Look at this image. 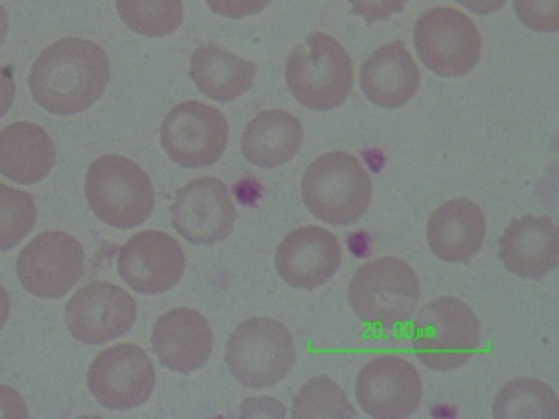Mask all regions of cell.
<instances>
[{
    "instance_id": "cell-12",
    "label": "cell",
    "mask_w": 559,
    "mask_h": 419,
    "mask_svg": "<svg viewBox=\"0 0 559 419\" xmlns=\"http://www.w3.org/2000/svg\"><path fill=\"white\" fill-rule=\"evenodd\" d=\"M355 397L371 418H409L421 404L424 381L407 358L383 355L371 358L360 369L355 381Z\"/></svg>"
},
{
    "instance_id": "cell-29",
    "label": "cell",
    "mask_w": 559,
    "mask_h": 419,
    "mask_svg": "<svg viewBox=\"0 0 559 419\" xmlns=\"http://www.w3.org/2000/svg\"><path fill=\"white\" fill-rule=\"evenodd\" d=\"M409 0H348L352 14L366 20L367 25L386 22L395 14H401Z\"/></svg>"
},
{
    "instance_id": "cell-31",
    "label": "cell",
    "mask_w": 559,
    "mask_h": 419,
    "mask_svg": "<svg viewBox=\"0 0 559 419\" xmlns=\"http://www.w3.org/2000/svg\"><path fill=\"white\" fill-rule=\"evenodd\" d=\"M243 418H284L285 409L278 400L270 397L247 398L241 404Z\"/></svg>"
},
{
    "instance_id": "cell-3",
    "label": "cell",
    "mask_w": 559,
    "mask_h": 419,
    "mask_svg": "<svg viewBox=\"0 0 559 419\" xmlns=\"http://www.w3.org/2000/svg\"><path fill=\"white\" fill-rule=\"evenodd\" d=\"M301 194L306 208L319 220L352 226L371 205L372 180L357 157L332 151L306 168Z\"/></svg>"
},
{
    "instance_id": "cell-10",
    "label": "cell",
    "mask_w": 559,
    "mask_h": 419,
    "mask_svg": "<svg viewBox=\"0 0 559 419\" xmlns=\"http://www.w3.org/2000/svg\"><path fill=\"white\" fill-rule=\"evenodd\" d=\"M156 386V371L144 348L121 343L96 355L87 369V388L100 406L130 410L144 406Z\"/></svg>"
},
{
    "instance_id": "cell-11",
    "label": "cell",
    "mask_w": 559,
    "mask_h": 419,
    "mask_svg": "<svg viewBox=\"0 0 559 419\" xmlns=\"http://www.w3.org/2000/svg\"><path fill=\"white\" fill-rule=\"evenodd\" d=\"M16 273L32 296L60 299L83 278V244L63 231L40 232L17 255Z\"/></svg>"
},
{
    "instance_id": "cell-34",
    "label": "cell",
    "mask_w": 559,
    "mask_h": 419,
    "mask_svg": "<svg viewBox=\"0 0 559 419\" xmlns=\"http://www.w3.org/2000/svg\"><path fill=\"white\" fill-rule=\"evenodd\" d=\"M463 8H467L472 13L480 14V16H488V14L497 13L506 5L507 0H454Z\"/></svg>"
},
{
    "instance_id": "cell-26",
    "label": "cell",
    "mask_w": 559,
    "mask_h": 419,
    "mask_svg": "<svg viewBox=\"0 0 559 419\" xmlns=\"http://www.w3.org/2000/svg\"><path fill=\"white\" fill-rule=\"evenodd\" d=\"M293 418L349 419L357 418V410L349 404L345 390L323 374L311 378L294 397Z\"/></svg>"
},
{
    "instance_id": "cell-30",
    "label": "cell",
    "mask_w": 559,
    "mask_h": 419,
    "mask_svg": "<svg viewBox=\"0 0 559 419\" xmlns=\"http://www.w3.org/2000/svg\"><path fill=\"white\" fill-rule=\"evenodd\" d=\"M205 2L214 14L231 17V20L255 16L271 4V0H205Z\"/></svg>"
},
{
    "instance_id": "cell-2",
    "label": "cell",
    "mask_w": 559,
    "mask_h": 419,
    "mask_svg": "<svg viewBox=\"0 0 559 419\" xmlns=\"http://www.w3.org/2000/svg\"><path fill=\"white\" fill-rule=\"evenodd\" d=\"M285 83L302 107L329 112L345 104L354 87V65L340 40L313 32L287 58Z\"/></svg>"
},
{
    "instance_id": "cell-33",
    "label": "cell",
    "mask_w": 559,
    "mask_h": 419,
    "mask_svg": "<svg viewBox=\"0 0 559 419\" xmlns=\"http://www.w3.org/2000/svg\"><path fill=\"white\" fill-rule=\"evenodd\" d=\"M14 96H16V86H14L13 70L11 67L0 65V119L13 105Z\"/></svg>"
},
{
    "instance_id": "cell-23",
    "label": "cell",
    "mask_w": 559,
    "mask_h": 419,
    "mask_svg": "<svg viewBox=\"0 0 559 419\" xmlns=\"http://www.w3.org/2000/svg\"><path fill=\"white\" fill-rule=\"evenodd\" d=\"M258 74L253 61L236 57L218 44H203L191 57V77L198 89L212 100L235 101L252 87Z\"/></svg>"
},
{
    "instance_id": "cell-16",
    "label": "cell",
    "mask_w": 559,
    "mask_h": 419,
    "mask_svg": "<svg viewBox=\"0 0 559 419\" xmlns=\"http://www.w3.org/2000/svg\"><path fill=\"white\" fill-rule=\"evenodd\" d=\"M343 262L336 236L319 226L297 227L285 236L275 253V266L285 284L314 290L329 284Z\"/></svg>"
},
{
    "instance_id": "cell-15",
    "label": "cell",
    "mask_w": 559,
    "mask_h": 419,
    "mask_svg": "<svg viewBox=\"0 0 559 419\" xmlns=\"http://www.w3.org/2000/svg\"><path fill=\"white\" fill-rule=\"evenodd\" d=\"M186 255L179 241L163 231L139 232L119 250L118 273L142 296L168 292L182 279Z\"/></svg>"
},
{
    "instance_id": "cell-9",
    "label": "cell",
    "mask_w": 559,
    "mask_h": 419,
    "mask_svg": "<svg viewBox=\"0 0 559 419\" xmlns=\"http://www.w3.org/2000/svg\"><path fill=\"white\" fill-rule=\"evenodd\" d=\"M227 140L224 113L201 101L175 105L162 124V147L182 168L214 166L226 153Z\"/></svg>"
},
{
    "instance_id": "cell-5",
    "label": "cell",
    "mask_w": 559,
    "mask_h": 419,
    "mask_svg": "<svg viewBox=\"0 0 559 419\" xmlns=\"http://www.w3.org/2000/svg\"><path fill=\"white\" fill-rule=\"evenodd\" d=\"M411 340L416 357L428 369L454 371L480 348L479 319L459 297H439L419 311Z\"/></svg>"
},
{
    "instance_id": "cell-13",
    "label": "cell",
    "mask_w": 559,
    "mask_h": 419,
    "mask_svg": "<svg viewBox=\"0 0 559 419\" xmlns=\"http://www.w3.org/2000/svg\"><path fill=\"white\" fill-rule=\"evenodd\" d=\"M135 320V299L109 282L84 285L66 306L67 327L83 345L100 346L127 336Z\"/></svg>"
},
{
    "instance_id": "cell-20",
    "label": "cell",
    "mask_w": 559,
    "mask_h": 419,
    "mask_svg": "<svg viewBox=\"0 0 559 419\" xmlns=\"http://www.w3.org/2000/svg\"><path fill=\"white\" fill-rule=\"evenodd\" d=\"M421 75L415 58L401 40L376 49L360 70V89L381 109H401L418 92Z\"/></svg>"
},
{
    "instance_id": "cell-18",
    "label": "cell",
    "mask_w": 559,
    "mask_h": 419,
    "mask_svg": "<svg viewBox=\"0 0 559 419\" xmlns=\"http://www.w3.org/2000/svg\"><path fill=\"white\" fill-rule=\"evenodd\" d=\"M151 343L163 367L186 375L205 367L214 349L210 323L189 308H175L159 316Z\"/></svg>"
},
{
    "instance_id": "cell-24",
    "label": "cell",
    "mask_w": 559,
    "mask_h": 419,
    "mask_svg": "<svg viewBox=\"0 0 559 419\" xmlns=\"http://www.w3.org/2000/svg\"><path fill=\"white\" fill-rule=\"evenodd\" d=\"M495 419H558L559 400L549 384L518 378L503 384L493 400Z\"/></svg>"
},
{
    "instance_id": "cell-6",
    "label": "cell",
    "mask_w": 559,
    "mask_h": 419,
    "mask_svg": "<svg viewBox=\"0 0 559 419\" xmlns=\"http://www.w3.org/2000/svg\"><path fill=\"white\" fill-rule=\"evenodd\" d=\"M421 287L413 267L397 258L366 262L349 279L348 302L358 319L392 328L415 313Z\"/></svg>"
},
{
    "instance_id": "cell-14",
    "label": "cell",
    "mask_w": 559,
    "mask_h": 419,
    "mask_svg": "<svg viewBox=\"0 0 559 419\" xmlns=\"http://www.w3.org/2000/svg\"><path fill=\"white\" fill-rule=\"evenodd\" d=\"M236 208L226 183L201 177L175 194L171 226L192 244H215L231 236Z\"/></svg>"
},
{
    "instance_id": "cell-4",
    "label": "cell",
    "mask_w": 559,
    "mask_h": 419,
    "mask_svg": "<svg viewBox=\"0 0 559 419\" xmlns=\"http://www.w3.org/2000/svg\"><path fill=\"white\" fill-rule=\"evenodd\" d=\"M84 191L93 214L116 229L140 226L153 214V182L128 157L107 154L95 159L87 168Z\"/></svg>"
},
{
    "instance_id": "cell-32",
    "label": "cell",
    "mask_w": 559,
    "mask_h": 419,
    "mask_svg": "<svg viewBox=\"0 0 559 419\" xmlns=\"http://www.w3.org/2000/svg\"><path fill=\"white\" fill-rule=\"evenodd\" d=\"M0 418H28L22 395L5 384H0Z\"/></svg>"
},
{
    "instance_id": "cell-25",
    "label": "cell",
    "mask_w": 559,
    "mask_h": 419,
    "mask_svg": "<svg viewBox=\"0 0 559 419\" xmlns=\"http://www.w3.org/2000/svg\"><path fill=\"white\" fill-rule=\"evenodd\" d=\"M119 17L135 34L157 39L183 22L182 0H116Z\"/></svg>"
},
{
    "instance_id": "cell-17",
    "label": "cell",
    "mask_w": 559,
    "mask_h": 419,
    "mask_svg": "<svg viewBox=\"0 0 559 419\" xmlns=\"http://www.w3.org/2000/svg\"><path fill=\"white\" fill-rule=\"evenodd\" d=\"M498 258L512 275L546 278L558 266L559 232L550 217L514 218L498 240Z\"/></svg>"
},
{
    "instance_id": "cell-19",
    "label": "cell",
    "mask_w": 559,
    "mask_h": 419,
    "mask_svg": "<svg viewBox=\"0 0 559 419\" xmlns=\"http://www.w3.org/2000/svg\"><path fill=\"white\" fill-rule=\"evenodd\" d=\"M486 217L476 201H445L428 218L427 241L436 258L450 264L471 261L483 249Z\"/></svg>"
},
{
    "instance_id": "cell-28",
    "label": "cell",
    "mask_w": 559,
    "mask_h": 419,
    "mask_svg": "<svg viewBox=\"0 0 559 419\" xmlns=\"http://www.w3.org/2000/svg\"><path fill=\"white\" fill-rule=\"evenodd\" d=\"M515 16L533 32L559 31V0H514Z\"/></svg>"
},
{
    "instance_id": "cell-7",
    "label": "cell",
    "mask_w": 559,
    "mask_h": 419,
    "mask_svg": "<svg viewBox=\"0 0 559 419\" xmlns=\"http://www.w3.org/2000/svg\"><path fill=\"white\" fill-rule=\"evenodd\" d=\"M226 363L243 386H275L290 374L296 363L293 334L278 320L266 316L245 320L227 340Z\"/></svg>"
},
{
    "instance_id": "cell-21",
    "label": "cell",
    "mask_w": 559,
    "mask_h": 419,
    "mask_svg": "<svg viewBox=\"0 0 559 419\" xmlns=\"http://www.w3.org/2000/svg\"><path fill=\"white\" fill-rule=\"evenodd\" d=\"M57 163V147L48 131L20 121L0 131V173L23 185L43 182Z\"/></svg>"
},
{
    "instance_id": "cell-36",
    "label": "cell",
    "mask_w": 559,
    "mask_h": 419,
    "mask_svg": "<svg viewBox=\"0 0 559 419\" xmlns=\"http://www.w3.org/2000/svg\"><path fill=\"white\" fill-rule=\"evenodd\" d=\"M9 31V17L8 13H5V9L0 5V46L5 43V37H8Z\"/></svg>"
},
{
    "instance_id": "cell-1",
    "label": "cell",
    "mask_w": 559,
    "mask_h": 419,
    "mask_svg": "<svg viewBox=\"0 0 559 419\" xmlns=\"http://www.w3.org/2000/svg\"><path fill=\"white\" fill-rule=\"evenodd\" d=\"M109 57L92 40L61 39L40 52L32 65L28 86L46 112L74 116L100 100L109 84Z\"/></svg>"
},
{
    "instance_id": "cell-27",
    "label": "cell",
    "mask_w": 559,
    "mask_h": 419,
    "mask_svg": "<svg viewBox=\"0 0 559 419\" xmlns=\"http://www.w3.org/2000/svg\"><path fill=\"white\" fill-rule=\"evenodd\" d=\"M37 220L34 197L0 183V252L11 250L31 235Z\"/></svg>"
},
{
    "instance_id": "cell-8",
    "label": "cell",
    "mask_w": 559,
    "mask_h": 419,
    "mask_svg": "<svg viewBox=\"0 0 559 419\" xmlns=\"http://www.w3.org/2000/svg\"><path fill=\"white\" fill-rule=\"evenodd\" d=\"M424 65L441 77H463L476 69L483 39L476 23L454 8L428 9L413 32Z\"/></svg>"
},
{
    "instance_id": "cell-35",
    "label": "cell",
    "mask_w": 559,
    "mask_h": 419,
    "mask_svg": "<svg viewBox=\"0 0 559 419\" xmlns=\"http://www.w3.org/2000/svg\"><path fill=\"white\" fill-rule=\"evenodd\" d=\"M9 314H11V299H9L5 288L0 285V331L5 327Z\"/></svg>"
},
{
    "instance_id": "cell-22",
    "label": "cell",
    "mask_w": 559,
    "mask_h": 419,
    "mask_svg": "<svg viewBox=\"0 0 559 419\" xmlns=\"http://www.w3.org/2000/svg\"><path fill=\"white\" fill-rule=\"evenodd\" d=\"M302 140L305 131L296 116L287 110H264L245 127L241 154L250 165L271 170L294 159Z\"/></svg>"
}]
</instances>
